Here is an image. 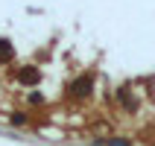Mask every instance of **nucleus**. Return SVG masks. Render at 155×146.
<instances>
[{
  "label": "nucleus",
  "instance_id": "f257e3e1",
  "mask_svg": "<svg viewBox=\"0 0 155 146\" xmlns=\"http://www.w3.org/2000/svg\"><path fill=\"white\" fill-rule=\"evenodd\" d=\"M91 91H94V79L91 76H79V79H73V85H70V94L76 96V99L88 96Z\"/></svg>",
  "mask_w": 155,
  "mask_h": 146
},
{
  "label": "nucleus",
  "instance_id": "f03ea898",
  "mask_svg": "<svg viewBox=\"0 0 155 146\" xmlns=\"http://www.w3.org/2000/svg\"><path fill=\"white\" fill-rule=\"evenodd\" d=\"M18 79H21V85H38V79H41V70H38V67H21Z\"/></svg>",
  "mask_w": 155,
  "mask_h": 146
},
{
  "label": "nucleus",
  "instance_id": "7ed1b4c3",
  "mask_svg": "<svg viewBox=\"0 0 155 146\" xmlns=\"http://www.w3.org/2000/svg\"><path fill=\"white\" fill-rule=\"evenodd\" d=\"M12 56H15V50H12V44H9L6 38H0V64H6V61H12Z\"/></svg>",
  "mask_w": 155,
  "mask_h": 146
},
{
  "label": "nucleus",
  "instance_id": "20e7f679",
  "mask_svg": "<svg viewBox=\"0 0 155 146\" xmlns=\"http://www.w3.org/2000/svg\"><path fill=\"white\" fill-rule=\"evenodd\" d=\"M117 96H120V102L126 105V108H135V105H138V102L129 96V88H120V91H117Z\"/></svg>",
  "mask_w": 155,
  "mask_h": 146
},
{
  "label": "nucleus",
  "instance_id": "39448f33",
  "mask_svg": "<svg viewBox=\"0 0 155 146\" xmlns=\"http://www.w3.org/2000/svg\"><path fill=\"white\" fill-rule=\"evenodd\" d=\"M108 146H129V140H108Z\"/></svg>",
  "mask_w": 155,
  "mask_h": 146
}]
</instances>
